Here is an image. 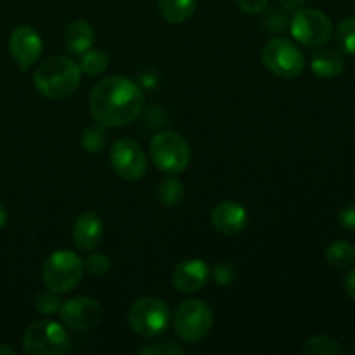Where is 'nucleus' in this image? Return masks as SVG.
Here are the masks:
<instances>
[{"instance_id":"obj_4","label":"nucleus","mask_w":355,"mask_h":355,"mask_svg":"<svg viewBox=\"0 0 355 355\" xmlns=\"http://www.w3.org/2000/svg\"><path fill=\"white\" fill-rule=\"evenodd\" d=\"M149 156L156 168L170 173V175H175L189 166L191 148L182 135L172 130H165L151 139Z\"/></svg>"},{"instance_id":"obj_29","label":"nucleus","mask_w":355,"mask_h":355,"mask_svg":"<svg viewBox=\"0 0 355 355\" xmlns=\"http://www.w3.org/2000/svg\"><path fill=\"white\" fill-rule=\"evenodd\" d=\"M239 9L246 14H260L266 10L269 0H236Z\"/></svg>"},{"instance_id":"obj_25","label":"nucleus","mask_w":355,"mask_h":355,"mask_svg":"<svg viewBox=\"0 0 355 355\" xmlns=\"http://www.w3.org/2000/svg\"><path fill=\"white\" fill-rule=\"evenodd\" d=\"M61 305V298L58 297V293H54V291L51 290L42 291V293H38L37 297H35V309H37L42 315H47V318L59 314Z\"/></svg>"},{"instance_id":"obj_1","label":"nucleus","mask_w":355,"mask_h":355,"mask_svg":"<svg viewBox=\"0 0 355 355\" xmlns=\"http://www.w3.org/2000/svg\"><path fill=\"white\" fill-rule=\"evenodd\" d=\"M90 114L107 128L134 123L144 110V94L127 76L113 75L99 80L89 97Z\"/></svg>"},{"instance_id":"obj_17","label":"nucleus","mask_w":355,"mask_h":355,"mask_svg":"<svg viewBox=\"0 0 355 355\" xmlns=\"http://www.w3.org/2000/svg\"><path fill=\"white\" fill-rule=\"evenodd\" d=\"M311 69L318 78L333 80L342 75L345 69V61L340 52L324 49V51L315 52L311 61Z\"/></svg>"},{"instance_id":"obj_33","label":"nucleus","mask_w":355,"mask_h":355,"mask_svg":"<svg viewBox=\"0 0 355 355\" xmlns=\"http://www.w3.org/2000/svg\"><path fill=\"white\" fill-rule=\"evenodd\" d=\"M6 222H7V210H6V207L0 203V229L6 225Z\"/></svg>"},{"instance_id":"obj_26","label":"nucleus","mask_w":355,"mask_h":355,"mask_svg":"<svg viewBox=\"0 0 355 355\" xmlns=\"http://www.w3.org/2000/svg\"><path fill=\"white\" fill-rule=\"evenodd\" d=\"M83 267H85L87 272L92 274V276H106L111 269V260L110 257L104 255V253H92V255L83 262Z\"/></svg>"},{"instance_id":"obj_13","label":"nucleus","mask_w":355,"mask_h":355,"mask_svg":"<svg viewBox=\"0 0 355 355\" xmlns=\"http://www.w3.org/2000/svg\"><path fill=\"white\" fill-rule=\"evenodd\" d=\"M210 277V269L200 259H189L175 267L172 276V284L177 291L184 295L196 293L203 290Z\"/></svg>"},{"instance_id":"obj_21","label":"nucleus","mask_w":355,"mask_h":355,"mask_svg":"<svg viewBox=\"0 0 355 355\" xmlns=\"http://www.w3.org/2000/svg\"><path fill=\"white\" fill-rule=\"evenodd\" d=\"M302 352L305 355H343L345 349H343V345L338 340L331 338V336L319 335L307 340Z\"/></svg>"},{"instance_id":"obj_27","label":"nucleus","mask_w":355,"mask_h":355,"mask_svg":"<svg viewBox=\"0 0 355 355\" xmlns=\"http://www.w3.org/2000/svg\"><path fill=\"white\" fill-rule=\"evenodd\" d=\"M141 355H182L186 350L179 347L177 343L165 340V342H156L153 345H146L144 349L139 350Z\"/></svg>"},{"instance_id":"obj_19","label":"nucleus","mask_w":355,"mask_h":355,"mask_svg":"<svg viewBox=\"0 0 355 355\" xmlns=\"http://www.w3.org/2000/svg\"><path fill=\"white\" fill-rule=\"evenodd\" d=\"M156 196L163 207H179L186 196V189L177 177H166L159 182Z\"/></svg>"},{"instance_id":"obj_2","label":"nucleus","mask_w":355,"mask_h":355,"mask_svg":"<svg viewBox=\"0 0 355 355\" xmlns=\"http://www.w3.org/2000/svg\"><path fill=\"white\" fill-rule=\"evenodd\" d=\"M80 66L64 55H54L37 66L33 85L47 99L61 101L73 96L80 87Z\"/></svg>"},{"instance_id":"obj_11","label":"nucleus","mask_w":355,"mask_h":355,"mask_svg":"<svg viewBox=\"0 0 355 355\" xmlns=\"http://www.w3.org/2000/svg\"><path fill=\"white\" fill-rule=\"evenodd\" d=\"M62 324L73 331H89L99 324L103 318V307L92 297H75L71 300L62 302L59 309Z\"/></svg>"},{"instance_id":"obj_28","label":"nucleus","mask_w":355,"mask_h":355,"mask_svg":"<svg viewBox=\"0 0 355 355\" xmlns=\"http://www.w3.org/2000/svg\"><path fill=\"white\" fill-rule=\"evenodd\" d=\"M210 274H211V277H214L215 283L220 284V286H227V284L234 279L236 267L232 266L231 262H220L215 266L214 272H210Z\"/></svg>"},{"instance_id":"obj_7","label":"nucleus","mask_w":355,"mask_h":355,"mask_svg":"<svg viewBox=\"0 0 355 355\" xmlns=\"http://www.w3.org/2000/svg\"><path fill=\"white\" fill-rule=\"evenodd\" d=\"M262 62L270 73L281 78H297L305 69V58L291 40L274 37L263 45Z\"/></svg>"},{"instance_id":"obj_10","label":"nucleus","mask_w":355,"mask_h":355,"mask_svg":"<svg viewBox=\"0 0 355 355\" xmlns=\"http://www.w3.org/2000/svg\"><path fill=\"white\" fill-rule=\"evenodd\" d=\"M110 162L116 175L128 182L141 180L148 170L146 151L134 139H121V141L114 142L110 151Z\"/></svg>"},{"instance_id":"obj_34","label":"nucleus","mask_w":355,"mask_h":355,"mask_svg":"<svg viewBox=\"0 0 355 355\" xmlns=\"http://www.w3.org/2000/svg\"><path fill=\"white\" fill-rule=\"evenodd\" d=\"M14 349H10V347L7 345H0V355H14Z\"/></svg>"},{"instance_id":"obj_24","label":"nucleus","mask_w":355,"mask_h":355,"mask_svg":"<svg viewBox=\"0 0 355 355\" xmlns=\"http://www.w3.org/2000/svg\"><path fill=\"white\" fill-rule=\"evenodd\" d=\"M336 44L340 51L355 55V16L345 17L336 30Z\"/></svg>"},{"instance_id":"obj_3","label":"nucleus","mask_w":355,"mask_h":355,"mask_svg":"<svg viewBox=\"0 0 355 355\" xmlns=\"http://www.w3.org/2000/svg\"><path fill=\"white\" fill-rule=\"evenodd\" d=\"M83 260L71 250H58L45 259L42 279L54 293H69L83 277Z\"/></svg>"},{"instance_id":"obj_18","label":"nucleus","mask_w":355,"mask_h":355,"mask_svg":"<svg viewBox=\"0 0 355 355\" xmlns=\"http://www.w3.org/2000/svg\"><path fill=\"white\" fill-rule=\"evenodd\" d=\"M198 7V0H158V10L170 24H182Z\"/></svg>"},{"instance_id":"obj_8","label":"nucleus","mask_w":355,"mask_h":355,"mask_svg":"<svg viewBox=\"0 0 355 355\" xmlns=\"http://www.w3.org/2000/svg\"><path fill=\"white\" fill-rule=\"evenodd\" d=\"M23 349L30 355H61L71 350L68 333L59 322L37 321L24 331Z\"/></svg>"},{"instance_id":"obj_6","label":"nucleus","mask_w":355,"mask_h":355,"mask_svg":"<svg viewBox=\"0 0 355 355\" xmlns=\"http://www.w3.org/2000/svg\"><path fill=\"white\" fill-rule=\"evenodd\" d=\"M128 324L142 338L163 335L170 324L168 305L156 297L139 298L128 311Z\"/></svg>"},{"instance_id":"obj_23","label":"nucleus","mask_w":355,"mask_h":355,"mask_svg":"<svg viewBox=\"0 0 355 355\" xmlns=\"http://www.w3.org/2000/svg\"><path fill=\"white\" fill-rule=\"evenodd\" d=\"M82 144L83 148H85V151L92 153V155L94 153L104 151V148H106L107 144V127L97 123L87 128V130L83 132Z\"/></svg>"},{"instance_id":"obj_15","label":"nucleus","mask_w":355,"mask_h":355,"mask_svg":"<svg viewBox=\"0 0 355 355\" xmlns=\"http://www.w3.org/2000/svg\"><path fill=\"white\" fill-rule=\"evenodd\" d=\"M104 232V222L94 211H85V214L78 215L73 225V241H75L76 248L83 250V252H90L99 245L101 238Z\"/></svg>"},{"instance_id":"obj_9","label":"nucleus","mask_w":355,"mask_h":355,"mask_svg":"<svg viewBox=\"0 0 355 355\" xmlns=\"http://www.w3.org/2000/svg\"><path fill=\"white\" fill-rule=\"evenodd\" d=\"M291 37L305 47H321L333 37V23L322 10L300 7L290 23Z\"/></svg>"},{"instance_id":"obj_14","label":"nucleus","mask_w":355,"mask_h":355,"mask_svg":"<svg viewBox=\"0 0 355 355\" xmlns=\"http://www.w3.org/2000/svg\"><path fill=\"white\" fill-rule=\"evenodd\" d=\"M211 224L220 234L236 236L248 225V211L238 201H222L211 211Z\"/></svg>"},{"instance_id":"obj_31","label":"nucleus","mask_w":355,"mask_h":355,"mask_svg":"<svg viewBox=\"0 0 355 355\" xmlns=\"http://www.w3.org/2000/svg\"><path fill=\"white\" fill-rule=\"evenodd\" d=\"M345 290L349 293V297L355 302V269L349 270L345 276Z\"/></svg>"},{"instance_id":"obj_22","label":"nucleus","mask_w":355,"mask_h":355,"mask_svg":"<svg viewBox=\"0 0 355 355\" xmlns=\"http://www.w3.org/2000/svg\"><path fill=\"white\" fill-rule=\"evenodd\" d=\"M78 66L80 71H83L85 75L96 76L106 71L107 66H110V59H107V55L104 54L103 51H99V49H94V51L89 49V51L82 54V61H80Z\"/></svg>"},{"instance_id":"obj_30","label":"nucleus","mask_w":355,"mask_h":355,"mask_svg":"<svg viewBox=\"0 0 355 355\" xmlns=\"http://www.w3.org/2000/svg\"><path fill=\"white\" fill-rule=\"evenodd\" d=\"M338 222L347 231H355V205H349L340 211Z\"/></svg>"},{"instance_id":"obj_20","label":"nucleus","mask_w":355,"mask_h":355,"mask_svg":"<svg viewBox=\"0 0 355 355\" xmlns=\"http://www.w3.org/2000/svg\"><path fill=\"white\" fill-rule=\"evenodd\" d=\"M355 260V248L349 241H335L326 250V262L335 269H345Z\"/></svg>"},{"instance_id":"obj_5","label":"nucleus","mask_w":355,"mask_h":355,"mask_svg":"<svg viewBox=\"0 0 355 355\" xmlns=\"http://www.w3.org/2000/svg\"><path fill=\"white\" fill-rule=\"evenodd\" d=\"M214 312L210 305L200 298L184 300L173 314V329L182 342L196 343L210 333Z\"/></svg>"},{"instance_id":"obj_32","label":"nucleus","mask_w":355,"mask_h":355,"mask_svg":"<svg viewBox=\"0 0 355 355\" xmlns=\"http://www.w3.org/2000/svg\"><path fill=\"white\" fill-rule=\"evenodd\" d=\"M279 3L284 10H293L295 12V10L305 6V0H279Z\"/></svg>"},{"instance_id":"obj_12","label":"nucleus","mask_w":355,"mask_h":355,"mask_svg":"<svg viewBox=\"0 0 355 355\" xmlns=\"http://www.w3.org/2000/svg\"><path fill=\"white\" fill-rule=\"evenodd\" d=\"M42 49H44L42 37L35 28L24 24V26H17L10 33L9 51L19 68H31L42 55Z\"/></svg>"},{"instance_id":"obj_16","label":"nucleus","mask_w":355,"mask_h":355,"mask_svg":"<svg viewBox=\"0 0 355 355\" xmlns=\"http://www.w3.org/2000/svg\"><path fill=\"white\" fill-rule=\"evenodd\" d=\"M94 38H96V31L92 24L85 19H75L66 26L62 42L71 54L82 55L83 52L92 49Z\"/></svg>"}]
</instances>
